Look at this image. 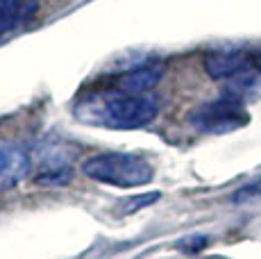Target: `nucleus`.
<instances>
[{"mask_svg": "<svg viewBox=\"0 0 261 259\" xmlns=\"http://www.w3.org/2000/svg\"><path fill=\"white\" fill-rule=\"evenodd\" d=\"M204 71L225 82V91L243 102L261 98V43L220 46L204 55Z\"/></svg>", "mask_w": 261, "mask_h": 259, "instance_id": "1", "label": "nucleus"}, {"mask_svg": "<svg viewBox=\"0 0 261 259\" xmlns=\"http://www.w3.org/2000/svg\"><path fill=\"white\" fill-rule=\"evenodd\" d=\"M157 98L150 93H129L107 87V91L89 96L87 100H80L75 107V114L82 116V121L98 123V125L137 130L152 123L157 116Z\"/></svg>", "mask_w": 261, "mask_h": 259, "instance_id": "2", "label": "nucleus"}, {"mask_svg": "<svg viewBox=\"0 0 261 259\" xmlns=\"http://www.w3.org/2000/svg\"><path fill=\"white\" fill-rule=\"evenodd\" d=\"M82 173L93 182L118 189L145 187L154 177L148 159L132 152H98L82 162Z\"/></svg>", "mask_w": 261, "mask_h": 259, "instance_id": "3", "label": "nucleus"}, {"mask_svg": "<svg viewBox=\"0 0 261 259\" xmlns=\"http://www.w3.org/2000/svg\"><path fill=\"white\" fill-rule=\"evenodd\" d=\"M250 121L245 102L223 93L220 98L207 100L189 114V123L204 134H225L243 127Z\"/></svg>", "mask_w": 261, "mask_h": 259, "instance_id": "4", "label": "nucleus"}, {"mask_svg": "<svg viewBox=\"0 0 261 259\" xmlns=\"http://www.w3.org/2000/svg\"><path fill=\"white\" fill-rule=\"evenodd\" d=\"M30 171V157L14 143H0V191L14 189Z\"/></svg>", "mask_w": 261, "mask_h": 259, "instance_id": "5", "label": "nucleus"}, {"mask_svg": "<svg viewBox=\"0 0 261 259\" xmlns=\"http://www.w3.org/2000/svg\"><path fill=\"white\" fill-rule=\"evenodd\" d=\"M39 14V0H0V39L25 28Z\"/></svg>", "mask_w": 261, "mask_h": 259, "instance_id": "6", "label": "nucleus"}, {"mask_svg": "<svg viewBox=\"0 0 261 259\" xmlns=\"http://www.w3.org/2000/svg\"><path fill=\"white\" fill-rule=\"evenodd\" d=\"M159 77H162V64L145 62L143 66H134L129 71H125L123 75H118L112 87L129 93H148L159 82Z\"/></svg>", "mask_w": 261, "mask_h": 259, "instance_id": "7", "label": "nucleus"}, {"mask_svg": "<svg viewBox=\"0 0 261 259\" xmlns=\"http://www.w3.org/2000/svg\"><path fill=\"white\" fill-rule=\"evenodd\" d=\"M157 200H159V193H150V196H134L132 200L123 205V214H134V212L152 205V202H157Z\"/></svg>", "mask_w": 261, "mask_h": 259, "instance_id": "8", "label": "nucleus"}, {"mask_svg": "<svg viewBox=\"0 0 261 259\" xmlns=\"http://www.w3.org/2000/svg\"><path fill=\"white\" fill-rule=\"evenodd\" d=\"M259 196H261V180L241 187L239 191L232 196V200L234 202H248V200H252V198H259Z\"/></svg>", "mask_w": 261, "mask_h": 259, "instance_id": "9", "label": "nucleus"}, {"mask_svg": "<svg viewBox=\"0 0 261 259\" xmlns=\"http://www.w3.org/2000/svg\"><path fill=\"white\" fill-rule=\"evenodd\" d=\"M179 246L184 248V250H189V252H195V250H202L204 246H207V237H191L187 239V241H182Z\"/></svg>", "mask_w": 261, "mask_h": 259, "instance_id": "10", "label": "nucleus"}]
</instances>
